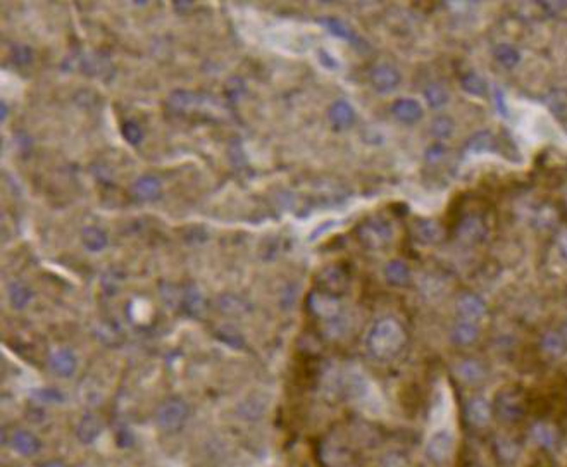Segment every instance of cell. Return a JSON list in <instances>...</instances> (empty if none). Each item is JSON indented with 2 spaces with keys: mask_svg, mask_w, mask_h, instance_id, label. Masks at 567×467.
Returning <instances> with one entry per match:
<instances>
[{
  "mask_svg": "<svg viewBox=\"0 0 567 467\" xmlns=\"http://www.w3.org/2000/svg\"><path fill=\"white\" fill-rule=\"evenodd\" d=\"M309 307L317 317L324 319L326 323L342 317V306L335 295L324 292H314L309 299Z\"/></svg>",
  "mask_w": 567,
  "mask_h": 467,
  "instance_id": "5",
  "label": "cell"
},
{
  "mask_svg": "<svg viewBox=\"0 0 567 467\" xmlns=\"http://www.w3.org/2000/svg\"><path fill=\"white\" fill-rule=\"evenodd\" d=\"M424 97H426V102L430 104V107L433 109H440L445 104L448 102V91L445 90L441 84L433 83L424 90Z\"/></svg>",
  "mask_w": 567,
  "mask_h": 467,
  "instance_id": "26",
  "label": "cell"
},
{
  "mask_svg": "<svg viewBox=\"0 0 567 467\" xmlns=\"http://www.w3.org/2000/svg\"><path fill=\"white\" fill-rule=\"evenodd\" d=\"M497 407L502 418L509 419V421L518 419L521 415V405H519L518 398H514L512 395H502L497 402Z\"/></svg>",
  "mask_w": 567,
  "mask_h": 467,
  "instance_id": "25",
  "label": "cell"
},
{
  "mask_svg": "<svg viewBox=\"0 0 567 467\" xmlns=\"http://www.w3.org/2000/svg\"><path fill=\"white\" fill-rule=\"evenodd\" d=\"M384 277L393 286H405L410 282V269L404 260H391L384 266Z\"/></svg>",
  "mask_w": 567,
  "mask_h": 467,
  "instance_id": "17",
  "label": "cell"
},
{
  "mask_svg": "<svg viewBox=\"0 0 567 467\" xmlns=\"http://www.w3.org/2000/svg\"><path fill=\"white\" fill-rule=\"evenodd\" d=\"M457 236L464 243H478L485 240L486 236V226L481 218L478 216H469V218L462 219L461 225L457 228Z\"/></svg>",
  "mask_w": 567,
  "mask_h": 467,
  "instance_id": "10",
  "label": "cell"
},
{
  "mask_svg": "<svg viewBox=\"0 0 567 467\" xmlns=\"http://www.w3.org/2000/svg\"><path fill=\"white\" fill-rule=\"evenodd\" d=\"M564 347H566V341H564V338L560 337L559 333H555V331H548V333L543 337V348H545L546 352H550V354L559 355L560 352L564 350Z\"/></svg>",
  "mask_w": 567,
  "mask_h": 467,
  "instance_id": "30",
  "label": "cell"
},
{
  "mask_svg": "<svg viewBox=\"0 0 567 467\" xmlns=\"http://www.w3.org/2000/svg\"><path fill=\"white\" fill-rule=\"evenodd\" d=\"M457 314L461 316V319L464 321H472V323H478L485 317L486 314V304L483 302L481 297L474 295V293H462L457 300Z\"/></svg>",
  "mask_w": 567,
  "mask_h": 467,
  "instance_id": "7",
  "label": "cell"
},
{
  "mask_svg": "<svg viewBox=\"0 0 567 467\" xmlns=\"http://www.w3.org/2000/svg\"><path fill=\"white\" fill-rule=\"evenodd\" d=\"M414 236L424 245H437L443 238V228L433 219H419L414 223Z\"/></svg>",
  "mask_w": 567,
  "mask_h": 467,
  "instance_id": "12",
  "label": "cell"
},
{
  "mask_svg": "<svg viewBox=\"0 0 567 467\" xmlns=\"http://www.w3.org/2000/svg\"><path fill=\"white\" fill-rule=\"evenodd\" d=\"M531 438L543 448H552L557 443V431L546 422H536L531 428Z\"/></svg>",
  "mask_w": 567,
  "mask_h": 467,
  "instance_id": "21",
  "label": "cell"
},
{
  "mask_svg": "<svg viewBox=\"0 0 567 467\" xmlns=\"http://www.w3.org/2000/svg\"><path fill=\"white\" fill-rule=\"evenodd\" d=\"M133 194L138 201L154 202L161 197V183L152 176H145L133 185Z\"/></svg>",
  "mask_w": 567,
  "mask_h": 467,
  "instance_id": "16",
  "label": "cell"
},
{
  "mask_svg": "<svg viewBox=\"0 0 567 467\" xmlns=\"http://www.w3.org/2000/svg\"><path fill=\"white\" fill-rule=\"evenodd\" d=\"M50 367L59 376L69 378L76 371V357L67 348H60V350L54 352L50 357Z\"/></svg>",
  "mask_w": 567,
  "mask_h": 467,
  "instance_id": "14",
  "label": "cell"
},
{
  "mask_svg": "<svg viewBox=\"0 0 567 467\" xmlns=\"http://www.w3.org/2000/svg\"><path fill=\"white\" fill-rule=\"evenodd\" d=\"M123 135L124 138H126V141H130L131 145H137L140 144L141 137H143V131H141V128L138 126L137 123L128 121V123L123 124Z\"/></svg>",
  "mask_w": 567,
  "mask_h": 467,
  "instance_id": "31",
  "label": "cell"
},
{
  "mask_svg": "<svg viewBox=\"0 0 567 467\" xmlns=\"http://www.w3.org/2000/svg\"><path fill=\"white\" fill-rule=\"evenodd\" d=\"M347 283H349V276L340 266H329L321 273V285L324 286V293L336 295L345 290Z\"/></svg>",
  "mask_w": 567,
  "mask_h": 467,
  "instance_id": "11",
  "label": "cell"
},
{
  "mask_svg": "<svg viewBox=\"0 0 567 467\" xmlns=\"http://www.w3.org/2000/svg\"><path fill=\"white\" fill-rule=\"evenodd\" d=\"M11 445L12 448L16 450L21 455H35L40 450V442L33 433L25 431V429H18V431L12 433L11 436Z\"/></svg>",
  "mask_w": 567,
  "mask_h": 467,
  "instance_id": "15",
  "label": "cell"
},
{
  "mask_svg": "<svg viewBox=\"0 0 567 467\" xmlns=\"http://www.w3.org/2000/svg\"><path fill=\"white\" fill-rule=\"evenodd\" d=\"M455 448V435L448 428H438L426 442V455L433 462H445L452 457Z\"/></svg>",
  "mask_w": 567,
  "mask_h": 467,
  "instance_id": "4",
  "label": "cell"
},
{
  "mask_svg": "<svg viewBox=\"0 0 567 467\" xmlns=\"http://www.w3.org/2000/svg\"><path fill=\"white\" fill-rule=\"evenodd\" d=\"M400 73L390 64H380L371 71V84L378 93H390L400 84Z\"/></svg>",
  "mask_w": 567,
  "mask_h": 467,
  "instance_id": "6",
  "label": "cell"
},
{
  "mask_svg": "<svg viewBox=\"0 0 567 467\" xmlns=\"http://www.w3.org/2000/svg\"><path fill=\"white\" fill-rule=\"evenodd\" d=\"M457 376L465 383H478L485 378V367L476 358H465L457 364Z\"/></svg>",
  "mask_w": 567,
  "mask_h": 467,
  "instance_id": "18",
  "label": "cell"
},
{
  "mask_svg": "<svg viewBox=\"0 0 567 467\" xmlns=\"http://www.w3.org/2000/svg\"><path fill=\"white\" fill-rule=\"evenodd\" d=\"M491 414V405L490 402L486 400L483 397H474L472 400L467 402V407H465V415H467V421L471 422L476 428H483L490 422Z\"/></svg>",
  "mask_w": 567,
  "mask_h": 467,
  "instance_id": "9",
  "label": "cell"
},
{
  "mask_svg": "<svg viewBox=\"0 0 567 467\" xmlns=\"http://www.w3.org/2000/svg\"><path fill=\"white\" fill-rule=\"evenodd\" d=\"M81 238H83V243H85L86 249L92 250V252H99V250H102L104 247L107 245V235L102 229L95 228V226H90V228L83 229Z\"/></svg>",
  "mask_w": 567,
  "mask_h": 467,
  "instance_id": "22",
  "label": "cell"
},
{
  "mask_svg": "<svg viewBox=\"0 0 567 467\" xmlns=\"http://www.w3.org/2000/svg\"><path fill=\"white\" fill-rule=\"evenodd\" d=\"M405 343V331L398 321L393 317L380 319L367 334V350L373 357L388 361L402 350Z\"/></svg>",
  "mask_w": 567,
  "mask_h": 467,
  "instance_id": "1",
  "label": "cell"
},
{
  "mask_svg": "<svg viewBox=\"0 0 567 467\" xmlns=\"http://www.w3.org/2000/svg\"><path fill=\"white\" fill-rule=\"evenodd\" d=\"M329 117H332V123L335 124L336 128H347L354 123V119H356V113H354L350 104H347L345 100H338V102H335L332 106Z\"/></svg>",
  "mask_w": 567,
  "mask_h": 467,
  "instance_id": "20",
  "label": "cell"
},
{
  "mask_svg": "<svg viewBox=\"0 0 567 467\" xmlns=\"http://www.w3.org/2000/svg\"><path fill=\"white\" fill-rule=\"evenodd\" d=\"M323 23L326 25V28L332 33H335L336 36H343V38H350V36H352V32H350L343 23L336 21V19H323Z\"/></svg>",
  "mask_w": 567,
  "mask_h": 467,
  "instance_id": "32",
  "label": "cell"
},
{
  "mask_svg": "<svg viewBox=\"0 0 567 467\" xmlns=\"http://www.w3.org/2000/svg\"><path fill=\"white\" fill-rule=\"evenodd\" d=\"M391 236L393 233H391L390 223L383 219H367L357 231V238L367 249H383L386 243H390Z\"/></svg>",
  "mask_w": 567,
  "mask_h": 467,
  "instance_id": "3",
  "label": "cell"
},
{
  "mask_svg": "<svg viewBox=\"0 0 567 467\" xmlns=\"http://www.w3.org/2000/svg\"><path fill=\"white\" fill-rule=\"evenodd\" d=\"M188 418H190V409L181 398H167L155 411V422L159 429L167 435L180 431Z\"/></svg>",
  "mask_w": 567,
  "mask_h": 467,
  "instance_id": "2",
  "label": "cell"
},
{
  "mask_svg": "<svg viewBox=\"0 0 567 467\" xmlns=\"http://www.w3.org/2000/svg\"><path fill=\"white\" fill-rule=\"evenodd\" d=\"M478 338H479V326H478V323H472V321L461 319L459 323H455L454 328L450 330V340L454 341L455 345H461V347L474 343Z\"/></svg>",
  "mask_w": 567,
  "mask_h": 467,
  "instance_id": "13",
  "label": "cell"
},
{
  "mask_svg": "<svg viewBox=\"0 0 567 467\" xmlns=\"http://www.w3.org/2000/svg\"><path fill=\"white\" fill-rule=\"evenodd\" d=\"M490 148H494V135L488 133V131L476 133L469 140V152L471 154H481V152L490 150Z\"/></svg>",
  "mask_w": 567,
  "mask_h": 467,
  "instance_id": "27",
  "label": "cell"
},
{
  "mask_svg": "<svg viewBox=\"0 0 567 467\" xmlns=\"http://www.w3.org/2000/svg\"><path fill=\"white\" fill-rule=\"evenodd\" d=\"M102 422H100L95 415H85V418L80 421V424H78L76 435L83 443H92L99 438L100 433H102Z\"/></svg>",
  "mask_w": 567,
  "mask_h": 467,
  "instance_id": "19",
  "label": "cell"
},
{
  "mask_svg": "<svg viewBox=\"0 0 567 467\" xmlns=\"http://www.w3.org/2000/svg\"><path fill=\"white\" fill-rule=\"evenodd\" d=\"M566 338H567V321H566Z\"/></svg>",
  "mask_w": 567,
  "mask_h": 467,
  "instance_id": "34",
  "label": "cell"
},
{
  "mask_svg": "<svg viewBox=\"0 0 567 467\" xmlns=\"http://www.w3.org/2000/svg\"><path fill=\"white\" fill-rule=\"evenodd\" d=\"M30 299H32V290L26 285H23V283H12L9 286V300H11V306L14 309H23V307L28 306Z\"/></svg>",
  "mask_w": 567,
  "mask_h": 467,
  "instance_id": "24",
  "label": "cell"
},
{
  "mask_svg": "<svg viewBox=\"0 0 567 467\" xmlns=\"http://www.w3.org/2000/svg\"><path fill=\"white\" fill-rule=\"evenodd\" d=\"M454 130H455V124L448 116L437 117V119L433 121V124H431V133H433L437 138H450L452 133H454Z\"/></svg>",
  "mask_w": 567,
  "mask_h": 467,
  "instance_id": "29",
  "label": "cell"
},
{
  "mask_svg": "<svg viewBox=\"0 0 567 467\" xmlns=\"http://www.w3.org/2000/svg\"><path fill=\"white\" fill-rule=\"evenodd\" d=\"M391 114H393L398 121H402V123L413 124L423 119L424 111L417 100L398 99V100H395L393 106H391Z\"/></svg>",
  "mask_w": 567,
  "mask_h": 467,
  "instance_id": "8",
  "label": "cell"
},
{
  "mask_svg": "<svg viewBox=\"0 0 567 467\" xmlns=\"http://www.w3.org/2000/svg\"><path fill=\"white\" fill-rule=\"evenodd\" d=\"M560 249H562L564 255L567 257V231L562 233V236H560Z\"/></svg>",
  "mask_w": 567,
  "mask_h": 467,
  "instance_id": "33",
  "label": "cell"
},
{
  "mask_svg": "<svg viewBox=\"0 0 567 467\" xmlns=\"http://www.w3.org/2000/svg\"><path fill=\"white\" fill-rule=\"evenodd\" d=\"M495 59L505 67H514L518 66L519 60H521V54L516 47L507 45V43H500V45L495 49Z\"/></svg>",
  "mask_w": 567,
  "mask_h": 467,
  "instance_id": "23",
  "label": "cell"
},
{
  "mask_svg": "<svg viewBox=\"0 0 567 467\" xmlns=\"http://www.w3.org/2000/svg\"><path fill=\"white\" fill-rule=\"evenodd\" d=\"M462 88H464L467 93H471V95H485L486 93V83L485 80H483L481 76H478V74L474 73H469L465 74L464 78H462Z\"/></svg>",
  "mask_w": 567,
  "mask_h": 467,
  "instance_id": "28",
  "label": "cell"
}]
</instances>
